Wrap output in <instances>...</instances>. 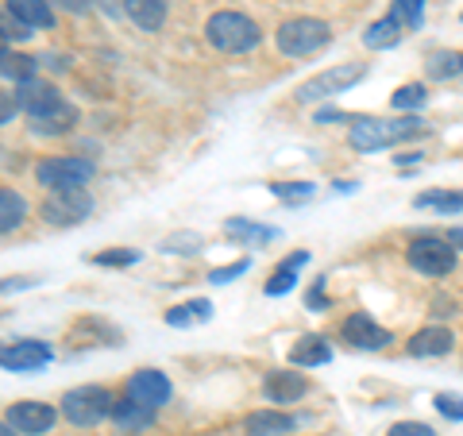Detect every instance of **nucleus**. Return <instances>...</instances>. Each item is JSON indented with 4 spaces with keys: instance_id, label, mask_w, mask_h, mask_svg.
<instances>
[{
    "instance_id": "9",
    "label": "nucleus",
    "mask_w": 463,
    "mask_h": 436,
    "mask_svg": "<svg viewBox=\"0 0 463 436\" xmlns=\"http://www.w3.org/2000/svg\"><path fill=\"white\" fill-rule=\"evenodd\" d=\"M90 213H93V197L85 190H58L43 201V221H51L54 228L81 224Z\"/></svg>"
},
{
    "instance_id": "34",
    "label": "nucleus",
    "mask_w": 463,
    "mask_h": 436,
    "mask_svg": "<svg viewBox=\"0 0 463 436\" xmlns=\"http://www.w3.org/2000/svg\"><path fill=\"white\" fill-rule=\"evenodd\" d=\"M24 39H32V27L20 24L12 12H5V47H12V43H24Z\"/></svg>"
},
{
    "instance_id": "7",
    "label": "nucleus",
    "mask_w": 463,
    "mask_h": 436,
    "mask_svg": "<svg viewBox=\"0 0 463 436\" xmlns=\"http://www.w3.org/2000/svg\"><path fill=\"white\" fill-rule=\"evenodd\" d=\"M367 78V66L364 62H340V66H328L321 70V74H313L306 78L294 90V100H301V105H313V100H328V97H336L344 90H352L355 81H364Z\"/></svg>"
},
{
    "instance_id": "6",
    "label": "nucleus",
    "mask_w": 463,
    "mask_h": 436,
    "mask_svg": "<svg viewBox=\"0 0 463 436\" xmlns=\"http://www.w3.org/2000/svg\"><path fill=\"white\" fill-rule=\"evenodd\" d=\"M93 174H97V166L90 163V158H81V155H51V158H43V163L35 166L39 185H47L51 194H58V190H85V185L93 182Z\"/></svg>"
},
{
    "instance_id": "17",
    "label": "nucleus",
    "mask_w": 463,
    "mask_h": 436,
    "mask_svg": "<svg viewBox=\"0 0 463 436\" xmlns=\"http://www.w3.org/2000/svg\"><path fill=\"white\" fill-rule=\"evenodd\" d=\"M328 359H332V347L321 332H309V336H301L289 347V363H294V367H325Z\"/></svg>"
},
{
    "instance_id": "27",
    "label": "nucleus",
    "mask_w": 463,
    "mask_h": 436,
    "mask_svg": "<svg viewBox=\"0 0 463 436\" xmlns=\"http://www.w3.org/2000/svg\"><path fill=\"white\" fill-rule=\"evenodd\" d=\"M35 58H27V54H12V47H5V78L8 81H16V85H24V81H35Z\"/></svg>"
},
{
    "instance_id": "3",
    "label": "nucleus",
    "mask_w": 463,
    "mask_h": 436,
    "mask_svg": "<svg viewBox=\"0 0 463 436\" xmlns=\"http://www.w3.org/2000/svg\"><path fill=\"white\" fill-rule=\"evenodd\" d=\"M205 39L221 54H248L263 43V27L243 12H213L205 24Z\"/></svg>"
},
{
    "instance_id": "19",
    "label": "nucleus",
    "mask_w": 463,
    "mask_h": 436,
    "mask_svg": "<svg viewBox=\"0 0 463 436\" xmlns=\"http://www.w3.org/2000/svg\"><path fill=\"white\" fill-rule=\"evenodd\" d=\"M128 20H132L136 27H143V32H158L166 20V0H120Z\"/></svg>"
},
{
    "instance_id": "30",
    "label": "nucleus",
    "mask_w": 463,
    "mask_h": 436,
    "mask_svg": "<svg viewBox=\"0 0 463 436\" xmlns=\"http://www.w3.org/2000/svg\"><path fill=\"white\" fill-rule=\"evenodd\" d=\"M417 209H437V213H459L463 209V194H444V190H432V194H421L413 197Z\"/></svg>"
},
{
    "instance_id": "37",
    "label": "nucleus",
    "mask_w": 463,
    "mask_h": 436,
    "mask_svg": "<svg viewBox=\"0 0 463 436\" xmlns=\"http://www.w3.org/2000/svg\"><path fill=\"white\" fill-rule=\"evenodd\" d=\"M197 317H194V309L190 305H174V309H166V325L170 328H185V325H194Z\"/></svg>"
},
{
    "instance_id": "39",
    "label": "nucleus",
    "mask_w": 463,
    "mask_h": 436,
    "mask_svg": "<svg viewBox=\"0 0 463 436\" xmlns=\"http://www.w3.org/2000/svg\"><path fill=\"white\" fill-rule=\"evenodd\" d=\"M190 309H194V317H197V321H209V317H213V301L197 298V301H190Z\"/></svg>"
},
{
    "instance_id": "12",
    "label": "nucleus",
    "mask_w": 463,
    "mask_h": 436,
    "mask_svg": "<svg viewBox=\"0 0 463 436\" xmlns=\"http://www.w3.org/2000/svg\"><path fill=\"white\" fill-rule=\"evenodd\" d=\"M54 359L51 352V344H43V340H12L5 352H0V363H5V371H39V367H47V363Z\"/></svg>"
},
{
    "instance_id": "26",
    "label": "nucleus",
    "mask_w": 463,
    "mask_h": 436,
    "mask_svg": "<svg viewBox=\"0 0 463 436\" xmlns=\"http://www.w3.org/2000/svg\"><path fill=\"white\" fill-rule=\"evenodd\" d=\"M425 100H429V90L421 81H410V85H398L394 97H390V105H394L402 116H417L425 109Z\"/></svg>"
},
{
    "instance_id": "14",
    "label": "nucleus",
    "mask_w": 463,
    "mask_h": 436,
    "mask_svg": "<svg viewBox=\"0 0 463 436\" xmlns=\"http://www.w3.org/2000/svg\"><path fill=\"white\" fill-rule=\"evenodd\" d=\"M306 390H309V379L306 374H294V371H270L263 383V394L274 405H294Z\"/></svg>"
},
{
    "instance_id": "32",
    "label": "nucleus",
    "mask_w": 463,
    "mask_h": 436,
    "mask_svg": "<svg viewBox=\"0 0 463 436\" xmlns=\"http://www.w3.org/2000/svg\"><path fill=\"white\" fill-rule=\"evenodd\" d=\"M97 267H132L139 263V251H132V247H112V251H100L93 255Z\"/></svg>"
},
{
    "instance_id": "15",
    "label": "nucleus",
    "mask_w": 463,
    "mask_h": 436,
    "mask_svg": "<svg viewBox=\"0 0 463 436\" xmlns=\"http://www.w3.org/2000/svg\"><path fill=\"white\" fill-rule=\"evenodd\" d=\"M405 347H410V355H417V359H437V355H448V352H452V347H456V336H452V328L432 325V328L413 332Z\"/></svg>"
},
{
    "instance_id": "8",
    "label": "nucleus",
    "mask_w": 463,
    "mask_h": 436,
    "mask_svg": "<svg viewBox=\"0 0 463 436\" xmlns=\"http://www.w3.org/2000/svg\"><path fill=\"white\" fill-rule=\"evenodd\" d=\"M405 259H410V267L417 274H429V279H448V274L456 270V259L459 251L448 240L440 236H421L405 247Z\"/></svg>"
},
{
    "instance_id": "18",
    "label": "nucleus",
    "mask_w": 463,
    "mask_h": 436,
    "mask_svg": "<svg viewBox=\"0 0 463 436\" xmlns=\"http://www.w3.org/2000/svg\"><path fill=\"white\" fill-rule=\"evenodd\" d=\"M309 263V251H294V255H286L279 267H274V274L267 279V294L270 298H282V294H289L294 289V282H298V274H301V267Z\"/></svg>"
},
{
    "instance_id": "2",
    "label": "nucleus",
    "mask_w": 463,
    "mask_h": 436,
    "mask_svg": "<svg viewBox=\"0 0 463 436\" xmlns=\"http://www.w3.org/2000/svg\"><path fill=\"white\" fill-rule=\"evenodd\" d=\"M425 132L421 116H398V120H379V116H359L347 132V143L355 151H383V147H394V143H405V139H417Z\"/></svg>"
},
{
    "instance_id": "5",
    "label": "nucleus",
    "mask_w": 463,
    "mask_h": 436,
    "mask_svg": "<svg viewBox=\"0 0 463 436\" xmlns=\"http://www.w3.org/2000/svg\"><path fill=\"white\" fill-rule=\"evenodd\" d=\"M58 410H62V417L70 421V425L93 429L105 417H112L116 398H112L109 386H78V390H66L62 402H58Z\"/></svg>"
},
{
    "instance_id": "43",
    "label": "nucleus",
    "mask_w": 463,
    "mask_h": 436,
    "mask_svg": "<svg viewBox=\"0 0 463 436\" xmlns=\"http://www.w3.org/2000/svg\"><path fill=\"white\" fill-rule=\"evenodd\" d=\"M448 243H452V247H463V228H452V232H448Z\"/></svg>"
},
{
    "instance_id": "22",
    "label": "nucleus",
    "mask_w": 463,
    "mask_h": 436,
    "mask_svg": "<svg viewBox=\"0 0 463 436\" xmlns=\"http://www.w3.org/2000/svg\"><path fill=\"white\" fill-rule=\"evenodd\" d=\"M425 74L432 81H448L463 74V51H429L425 58Z\"/></svg>"
},
{
    "instance_id": "28",
    "label": "nucleus",
    "mask_w": 463,
    "mask_h": 436,
    "mask_svg": "<svg viewBox=\"0 0 463 436\" xmlns=\"http://www.w3.org/2000/svg\"><path fill=\"white\" fill-rule=\"evenodd\" d=\"M270 194L286 201V205H301V201L317 197V185L313 182H270Z\"/></svg>"
},
{
    "instance_id": "44",
    "label": "nucleus",
    "mask_w": 463,
    "mask_h": 436,
    "mask_svg": "<svg viewBox=\"0 0 463 436\" xmlns=\"http://www.w3.org/2000/svg\"><path fill=\"white\" fill-rule=\"evenodd\" d=\"M0 436H16V429H12L8 421H5V429H0Z\"/></svg>"
},
{
    "instance_id": "36",
    "label": "nucleus",
    "mask_w": 463,
    "mask_h": 436,
    "mask_svg": "<svg viewBox=\"0 0 463 436\" xmlns=\"http://www.w3.org/2000/svg\"><path fill=\"white\" fill-rule=\"evenodd\" d=\"M386 436H437V432H432L429 425H421V421H398Z\"/></svg>"
},
{
    "instance_id": "40",
    "label": "nucleus",
    "mask_w": 463,
    "mask_h": 436,
    "mask_svg": "<svg viewBox=\"0 0 463 436\" xmlns=\"http://www.w3.org/2000/svg\"><path fill=\"white\" fill-rule=\"evenodd\" d=\"M306 301L313 305V309H321V305H328V298H325V279H321V282H317V289H313V294H309Z\"/></svg>"
},
{
    "instance_id": "31",
    "label": "nucleus",
    "mask_w": 463,
    "mask_h": 436,
    "mask_svg": "<svg viewBox=\"0 0 463 436\" xmlns=\"http://www.w3.org/2000/svg\"><path fill=\"white\" fill-rule=\"evenodd\" d=\"M163 251L170 255H194V251H201V236L197 232H178V236H166L163 240Z\"/></svg>"
},
{
    "instance_id": "35",
    "label": "nucleus",
    "mask_w": 463,
    "mask_h": 436,
    "mask_svg": "<svg viewBox=\"0 0 463 436\" xmlns=\"http://www.w3.org/2000/svg\"><path fill=\"white\" fill-rule=\"evenodd\" d=\"M437 410L448 421H463V398L459 394H437Z\"/></svg>"
},
{
    "instance_id": "23",
    "label": "nucleus",
    "mask_w": 463,
    "mask_h": 436,
    "mask_svg": "<svg viewBox=\"0 0 463 436\" xmlns=\"http://www.w3.org/2000/svg\"><path fill=\"white\" fill-rule=\"evenodd\" d=\"M398 43H402V24L394 16L374 20L367 32H364V47L367 51H386V47H398Z\"/></svg>"
},
{
    "instance_id": "10",
    "label": "nucleus",
    "mask_w": 463,
    "mask_h": 436,
    "mask_svg": "<svg viewBox=\"0 0 463 436\" xmlns=\"http://www.w3.org/2000/svg\"><path fill=\"white\" fill-rule=\"evenodd\" d=\"M340 340L347 344V347H355V352H383V347L394 340L390 336V328H383L374 317H367V313H352L347 321L340 325Z\"/></svg>"
},
{
    "instance_id": "1",
    "label": "nucleus",
    "mask_w": 463,
    "mask_h": 436,
    "mask_svg": "<svg viewBox=\"0 0 463 436\" xmlns=\"http://www.w3.org/2000/svg\"><path fill=\"white\" fill-rule=\"evenodd\" d=\"M16 105L27 112V124H32L35 136H66L78 124V109L54 85L39 78L16 85Z\"/></svg>"
},
{
    "instance_id": "42",
    "label": "nucleus",
    "mask_w": 463,
    "mask_h": 436,
    "mask_svg": "<svg viewBox=\"0 0 463 436\" xmlns=\"http://www.w3.org/2000/svg\"><path fill=\"white\" fill-rule=\"evenodd\" d=\"M394 163H398V166L405 170V166H417V163H421V155H413V151H410V155H398Z\"/></svg>"
},
{
    "instance_id": "33",
    "label": "nucleus",
    "mask_w": 463,
    "mask_h": 436,
    "mask_svg": "<svg viewBox=\"0 0 463 436\" xmlns=\"http://www.w3.org/2000/svg\"><path fill=\"white\" fill-rule=\"evenodd\" d=\"M248 270H251V263H248V259H240V263H232V267H216V270H209V282H213V286H228L232 279H243Z\"/></svg>"
},
{
    "instance_id": "16",
    "label": "nucleus",
    "mask_w": 463,
    "mask_h": 436,
    "mask_svg": "<svg viewBox=\"0 0 463 436\" xmlns=\"http://www.w3.org/2000/svg\"><path fill=\"white\" fill-rule=\"evenodd\" d=\"M298 429V421L279 410H255L243 417V432L248 436H289Z\"/></svg>"
},
{
    "instance_id": "4",
    "label": "nucleus",
    "mask_w": 463,
    "mask_h": 436,
    "mask_svg": "<svg viewBox=\"0 0 463 436\" xmlns=\"http://www.w3.org/2000/svg\"><path fill=\"white\" fill-rule=\"evenodd\" d=\"M328 43H332V27L325 20H313V16H294L274 32V47H279V54H286V58L317 54V51H325Z\"/></svg>"
},
{
    "instance_id": "25",
    "label": "nucleus",
    "mask_w": 463,
    "mask_h": 436,
    "mask_svg": "<svg viewBox=\"0 0 463 436\" xmlns=\"http://www.w3.org/2000/svg\"><path fill=\"white\" fill-rule=\"evenodd\" d=\"M27 216V201L16 194V190H0V232H16Z\"/></svg>"
},
{
    "instance_id": "13",
    "label": "nucleus",
    "mask_w": 463,
    "mask_h": 436,
    "mask_svg": "<svg viewBox=\"0 0 463 436\" xmlns=\"http://www.w3.org/2000/svg\"><path fill=\"white\" fill-rule=\"evenodd\" d=\"M170 394H174L170 379H166V374H158V371H151V367H143V371H136L132 379H128V398L139 402V405H147V410L166 405Z\"/></svg>"
},
{
    "instance_id": "20",
    "label": "nucleus",
    "mask_w": 463,
    "mask_h": 436,
    "mask_svg": "<svg viewBox=\"0 0 463 436\" xmlns=\"http://www.w3.org/2000/svg\"><path fill=\"white\" fill-rule=\"evenodd\" d=\"M5 12H12L20 24H27L35 32V27H54V8L47 0H5Z\"/></svg>"
},
{
    "instance_id": "24",
    "label": "nucleus",
    "mask_w": 463,
    "mask_h": 436,
    "mask_svg": "<svg viewBox=\"0 0 463 436\" xmlns=\"http://www.w3.org/2000/svg\"><path fill=\"white\" fill-rule=\"evenodd\" d=\"M224 232L232 240H240V243H270V240H279V228L243 221V216H232V221H224Z\"/></svg>"
},
{
    "instance_id": "38",
    "label": "nucleus",
    "mask_w": 463,
    "mask_h": 436,
    "mask_svg": "<svg viewBox=\"0 0 463 436\" xmlns=\"http://www.w3.org/2000/svg\"><path fill=\"white\" fill-rule=\"evenodd\" d=\"M336 120H347V124H355L359 116H347V112H340V109H321V112H317V124H336Z\"/></svg>"
},
{
    "instance_id": "29",
    "label": "nucleus",
    "mask_w": 463,
    "mask_h": 436,
    "mask_svg": "<svg viewBox=\"0 0 463 436\" xmlns=\"http://www.w3.org/2000/svg\"><path fill=\"white\" fill-rule=\"evenodd\" d=\"M390 16H394L402 27H410V32H417V27L425 24V0H394Z\"/></svg>"
},
{
    "instance_id": "11",
    "label": "nucleus",
    "mask_w": 463,
    "mask_h": 436,
    "mask_svg": "<svg viewBox=\"0 0 463 436\" xmlns=\"http://www.w3.org/2000/svg\"><path fill=\"white\" fill-rule=\"evenodd\" d=\"M58 413L62 410H54V405H47V402H12L5 421L24 436H43V432L54 429Z\"/></svg>"
},
{
    "instance_id": "21",
    "label": "nucleus",
    "mask_w": 463,
    "mask_h": 436,
    "mask_svg": "<svg viewBox=\"0 0 463 436\" xmlns=\"http://www.w3.org/2000/svg\"><path fill=\"white\" fill-rule=\"evenodd\" d=\"M112 421H116V429L120 432H139V429H147L155 421V410H147V405H139L132 398H120L116 402V410H112Z\"/></svg>"
},
{
    "instance_id": "41",
    "label": "nucleus",
    "mask_w": 463,
    "mask_h": 436,
    "mask_svg": "<svg viewBox=\"0 0 463 436\" xmlns=\"http://www.w3.org/2000/svg\"><path fill=\"white\" fill-rule=\"evenodd\" d=\"M62 8H70V12H78V16H85L90 12V0H58Z\"/></svg>"
}]
</instances>
